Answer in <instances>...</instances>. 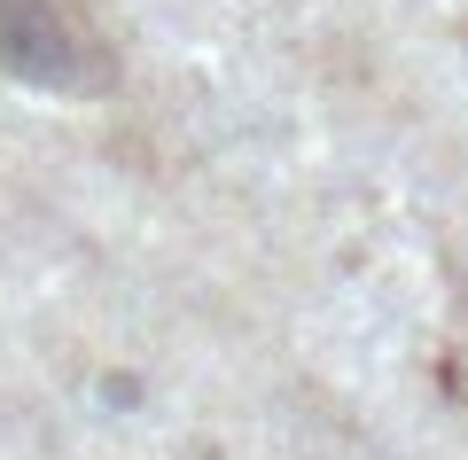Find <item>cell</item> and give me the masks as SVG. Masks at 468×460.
<instances>
[{
	"label": "cell",
	"mask_w": 468,
	"mask_h": 460,
	"mask_svg": "<svg viewBox=\"0 0 468 460\" xmlns=\"http://www.w3.org/2000/svg\"><path fill=\"white\" fill-rule=\"evenodd\" d=\"M0 70L48 94H94L110 86V39L79 0H0Z\"/></svg>",
	"instance_id": "1"
}]
</instances>
